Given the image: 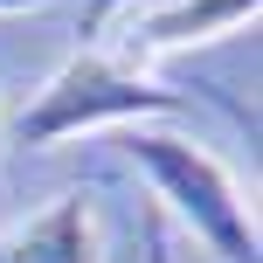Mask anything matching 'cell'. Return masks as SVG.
I'll use <instances>...</instances> for the list:
<instances>
[{"instance_id":"cell-1","label":"cell","mask_w":263,"mask_h":263,"mask_svg":"<svg viewBox=\"0 0 263 263\" xmlns=\"http://www.w3.org/2000/svg\"><path fill=\"white\" fill-rule=\"evenodd\" d=\"M125 159L153 180V208L173 215V222H180L215 263H263L256 208L242 201L236 173H229L201 139L139 125V132H125Z\"/></svg>"},{"instance_id":"cell-2","label":"cell","mask_w":263,"mask_h":263,"mask_svg":"<svg viewBox=\"0 0 263 263\" xmlns=\"http://www.w3.org/2000/svg\"><path fill=\"white\" fill-rule=\"evenodd\" d=\"M194 111V90L145 77L118 49H77L21 111H14V145H55L97 125H139V118H173Z\"/></svg>"},{"instance_id":"cell-3","label":"cell","mask_w":263,"mask_h":263,"mask_svg":"<svg viewBox=\"0 0 263 263\" xmlns=\"http://www.w3.org/2000/svg\"><path fill=\"white\" fill-rule=\"evenodd\" d=\"M263 0H132L118 21V55L125 63H153L166 49H194V42H222L242 21H256Z\"/></svg>"},{"instance_id":"cell-4","label":"cell","mask_w":263,"mask_h":263,"mask_svg":"<svg viewBox=\"0 0 263 263\" xmlns=\"http://www.w3.org/2000/svg\"><path fill=\"white\" fill-rule=\"evenodd\" d=\"M0 263H104L97 242V201L83 194H55L42 215H28L14 236H0Z\"/></svg>"},{"instance_id":"cell-5","label":"cell","mask_w":263,"mask_h":263,"mask_svg":"<svg viewBox=\"0 0 263 263\" xmlns=\"http://www.w3.org/2000/svg\"><path fill=\"white\" fill-rule=\"evenodd\" d=\"M139 250H145V263H180V242H173V229H166L159 208L139 215Z\"/></svg>"},{"instance_id":"cell-6","label":"cell","mask_w":263,"mask_h":263,"mask_svg":"<svg viewBox=\"0 0 263 263\" xmlns=\"http://www.w3.org/2000/svg\"><path fill=\"white\" fill-rule=\"evenodd\" d=\"M132 0H90V7H83V35H97V28L111 21V14H125Z\"/></svg>"},{"instance_id":"cell-7","label":"cell","mask_w":263,"mask_h":263,"mask_svg":"<svg viewBox=\"0 0 263 263\" xmlns=\"http://www.w3.org/2000/svg\"><path fill=\"white\" fill-rule=\"evenodd\" d=\"M21 7H42V0H0V14H21Z\"/></svg>"}]
</instances>
